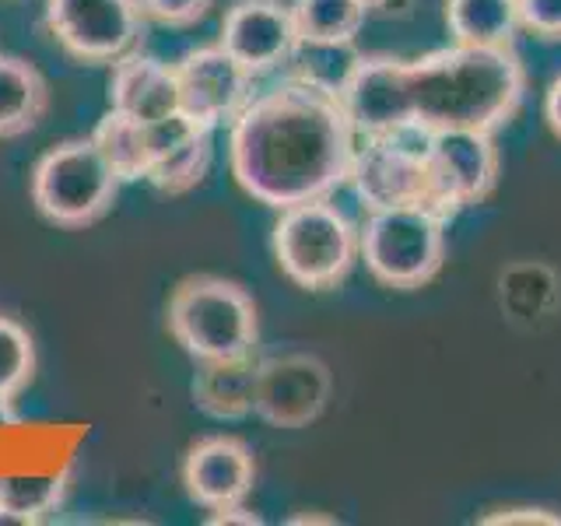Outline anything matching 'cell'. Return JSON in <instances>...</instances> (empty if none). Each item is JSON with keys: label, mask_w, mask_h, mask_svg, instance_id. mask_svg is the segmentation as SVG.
<instances>
[{"label": "cell", "mask_w": 561, "mask_h": 526, "mask_svg": "<svg viewBox=\"0 0 561 526\" xmlns=\"http://www.w3.org/2000/svg\"><path fill=\"white\" fill-rule=\"evenodd\" d=\"M256 386H260V355L197 362V373L190 382V397L197 411L210 421H242L256 411Z\"/></svg>", "instance_id": "obj_17"}, {"label": "cell", "mask_w": 561, "mask_h": 526, "mask_svg": "<svg viewBox=\"0 0 561 526\" xmlns=\"http://www.w3.org/2000/svg\"><path fill=\"white\" fill-rule=\"evenodd\" d=\"M291 18L302 43L344 46L358 39L368 8L362 0H291Z\"/></svg>", "instance_id": "obj_22"}, {"label": "cell", "mask_w": 561, "mask_h": 526, "mask_svg": "<svg viewBox=\"0 0 561 526\" xmlns=\"http://www.w3.org/2000/svg\"><path fill=\"white\" fill-rule=\"evenodd\" d=\"M403 95L414 134L502 130L526 99V70L516 46L449 43L403 60Z\"/></svg>", "instance_id": "obj_2"}, {"label": "cell", "mask_w": 561, "mask_h": 526, "mask_svg": "<svg viewBox=\"0 0 561 526\" xmlns=\"http://www.w3.org/2000/svg\"><path fill=\"white\" fill-rule=\"evenodd\" d=\"M119 186L123 180L105 162L92 137H70L53 145L39 155L28 175V197L35 210L64 232L99 225L113 210Z\"/></svg>", "instance_id": "obj_4"}, {"label": "cell", "mask_w": 561, "mask_h": 526, "mask_svg": "<svg viewBox=\"0 0 561 526\" xmlns=\"http://www.w3.org/2000/svg\"><path fill=\"white\" fill-rule=\"evenodd\" d=\"M148 22H158L165 28H190L210 11L215 0H140Z\"/></svg>", "instance_id": "obj_26"}, {"label": "cell", "mask_w": 561, "mask_h": 526, "mask_svg": "<svg viewBox=\"0 0 561 526\" xmlns=\"http://www.w3.org/2000/svg\"><path fill=\"white\" fill-rule=\"evenodd\" d=\"M362 53L355 49V43L344 46H316V43H298V53L288 64V75L306 78L312 84H323L330 92H341L344 78L351 75V67Z\"/></svg>", "instance_id": "obj_24"}, {"label": "cell", "mask_w": 561, "mask_h": 526, "mask_svg": "<svg viewBox=\"0 0 561 526\" xmlns=\"http://www.w3.org/2000/svg\"><path fill=\"white\" fill-rule=\"evenodd\" d=\"M358 134L341 95L285 75L228 127V165L245 197L271 210L327 201L347 186Z\"/></svg>", "instance_id": "obj_1"}, {"label": "cell", "mask_w": 561, "mask_h": 526, "mask_svg": "<svg viewBox=\"0 0 561 526\" xmlns=\"http://www.w3.org/2000/svg\"><path fill=\"white\" fill-rule=\"evenodd\" d=\"M110 110L127 113L140 123L165 119L180 110L175 64L145 53V46L119 57L110 70Z\"/></svg>", "instance_id": "obj_16"}, {"label": "cell", "mask_w": 561, "mask_h": 526, "mask_svg": "<svg viewBox=\"0 0 561 526\" xmlns=\"http://www.w3.org/2000/svg\"><path fill=\"white\" fill-rule=\"evenodd\" d=\"M92 140L105 155V162L116 169V175L123 183L148 180V169H151V130H148V123L110 110L99 119V127L92 130Z\"/></svg>", "instance_id": "obj_21"}, {"label": "cell", "mask_w": 561, "mask_h": 526, "mask_svg": "<svg viewBox=\"0 0 561 526\" xmlns=\"http://www.w3.org/2000/svg\"><path fill=\"white\" fill-rule=\"evenodd\" d=\"M432 165L449 207L460 215L467 207L484 204L499 190L502 180V155L495 134L488 130H438L425 134Z\"/></svg>", "instance_id": "obj_13"}, {"label": "cell", "mask_w": 561, "mask_h": 526, "mask_svg": "<svg viewBox=\"0 0 561 526\" xmlns=\"http://www.w3.org/2000/svg\"><path fill=\"white\" fill-rule=\"evenodd\" d=\"M70 470L60 473H0V526L46 523L67 502Z\"/></svg>", "instance_id": "obj_19"}, {"label": "cell", "mask_w": 561, "mask_h": 526, "mask_svg": "<svg viewBox=\"0 0 561 526\" xmlns=\"http://www.w3.org/2000/svg\"><path fill=\"white\" fill-rule=\"evenodd\" d=\"M337 95L358 137L411 134L400 57H386V53H368L365 57L362 53Z\"/></svg>", "instance_id": "obj_12"}, {"label": "cell", "mask_w": 561, "mask_h": 526, "mask_svg": "<svg viewBox=\"0 0 561 526\" xmlns=\"http://www.w3.org/2000/svg\"><path fill=\"white\" fill-rule=\"evenodd\" d=\"M288 523L298 526V523H337V519H333V516H312V513H309V516H291Z\"/></svg>", "instance_id": "obj_32"}, {"label": "cell", "mask_w": 561, "mask_h": 526, "mask_svg": "<svg viewBox=\"0 0 561 526\" xmlns=\"http://www.w3.org/2000/svg\"><path fill=\"white\" fill-rule=\"evenodd\" d=\"M151 130V169L148 183L165 197H183L197 190L215 162V127L175 110L165 119L148 123Z\"/></svg>", "instance_id": "obj_15"}, {"label": "cell", "mask_w": 561, "mask_h": 526, "mask_svg": "<svg viewBox=\"0 0 561 526\" xmlns=\"http://www.w3.org/2000/svg\"><path fill=\"white\" fill-rule=\"evenodd\" d=\"M519 28L543 43H561V0H516Z\"/></svg>", "instance_id": "obj_25"}, {"label": "cell", "mask_w": 561, "mask_h": 526, "mask_svg": "<svg viewBox=\"0 0 561 526\" xmlns=\"http://www.w3.org/2000/svg\"><path fill=\"white\" fill-rule=\"evenodd\" d=\"M49 113V81L39 67L14 53H0V140L32 134Z\"/></svg>", "instance_id": "obj_18"}, {"label": "cell", "mask_w": 561, "mask_h": 526, "mask_svg": "<svg viewBox=\"0 0 561 526\" xmlns=\"http://www.w3.org/2000/svg\"><path fill=\"white\" fill-rule=\"evenodd\" d=\"M218 43L253 78H267L291 64L302 39H298L291 4H280V0H236L221 18Z\"/></svg>", "instance_id": "obj_11"}, {"label": "cell", "mask_w": 561, "mask_h": 526, "mask_svg": "<svg viewBox=\"0 0 561 526\" xmlns=\"http://www.w3.org/2000/svg\"><path fill=\"white\" fill-rule=\"evenodd\" d=\"M263 516L253 513L250 505L239 502V505H228V508H218V513L207 516V526H260Z\"/></svg>", "instance_id": "obj_28"}, {"label": "cell", "mask_w": 561, "mask_h": 526, "mask_svg": "<svg viewBox=\"0 0 561 526\" xmlns=\"http://www.w3.org/2000/svg\"><path fill=\"white\" fill-rule=\"evenodd\" d=\"M172 341L197 362L250 355L260 344V312L250 288L221 274H190L165 306Z\"/></svg>", "instance_id": "obj_3"}, {"label": "cell", "mask_w": 561, "mask_h": 526, "mask_svg": "<svg viewBox=\"0 0 561 526\" xmlns=\"http://www.w3.org/2000/svg\"><path fill=\"white\" fill-rule=\"evenodd\" d=\"M35 341L22 320L0 312V400H18L35 379Z\"/></svg>", "instance_id": "obj_23"}, {"label": "cell", "mask_w": 561, "mask_h": 526, "mask_svg": "<svg viewBox=\"0 0 561 526\" xmlns=\"http://www.w3.org/2000/svg\"><path fill=\"white\" fill-rule=\"evenodd\" d=\"M256 484L253 449L239 435H204L183 456V488L193 505L218 513L250 499Z\"/></svg>", "instance_id": "obj_14"}, {"label": "cell", "mask_w": 561, "mask_h": 526, "mask_svg": "<svg viewBox=\"0 0 561 526\" xmlns=\"http://www.w3.org/2000/svg\"><path fill=\"white\" fill-rule=\"evenodd\" d=\"M347 186L355 190L365 210L382 207H428L446 221L456 218L449 207L425 134H393V137H358L355 162H351Z\"/></svg>", "instance_id": "obj_6"}, {"label": "cell", "mask_w": 561, "mask_h": 526, "mask_svg": "<svg viewBox=\"0 0 561 526\" xmlns=\"http://www.w3.org/2000/svg\"><path fill=\"white\" fill-rule=\"evenodd\" d=\"M362 4L368 8V14H386V18H403L411 14V4L414 0H362Z\"/></svg>", "instance_id": "obj_30"}, {"label": "cell", "mask_w": 561, "mask_h": 526, "mask_svg": "<svg viewBox=\"0 0 561 526\" xmlns=\"http://www.w3.org/2000/svg\"><path fill=\"white\" fill-rule=\"evenodd\" d=\"M481 523H561V513H551V508H530V505H523V508H499L495 516H481Z\"/></svg>", "instance_id": "obj_27"}, {"label": "cell", "mask_w": 561, "mask_h": 526, "mask_svg": "<svg viewBox=\"0 0 561 526\" xmlns=\"http://www.w3.org/2000/svg\"><path fill=\"white\" fill-rule=\"evenodd\" d=\"M333 393L330 365L312 351H280L260 358L256 418L271 428L298 432L309 428L327 411Z\"/></svg>", "instance_id": "obj_9"}, {"label": "cell", "mask_w": 561, "mask_h": 526, "mask_svg": "<svg viewBox=\"0 0 561 526\" xmlns=\"http://www.w3.org/2000/svg\"><path fill=\"white\" fill-rule=\"evenodd\" d=\"M446 25L453 43L463 46H516V0H446Z\"/></svg>", "instance_id": "obj_20"}, {"label": "cell", "mask_w": 561, "mask_h": 526, "mask_svg": "<svg viewBox=\"0 0 561 526\" xmlns=\"http://www.w3.org/2000/svg\"><path fill=\"white\" fill-rule=\"evenodd\" d=\"M271 245L280 274L306 291L337 288L362 253L358 225L330 197L277 210Z\"/></svg>", "instance_id": "obj_5"}, {"label": "cell", "mask_w": 561, "mask_h": 526, "mask_svg": "<svg viewBox=\"0 0 561 526\" xmlns=\"http://www.w3.org/2000/svg\"><path fill=\"white\" fill-rule=\"evenodd\" d=\"M46 28L70 60L113 67L145 46L148 14L140 0H46Z\"/></svg>", "instance_id": "obj_8"}, {"label": "cell", "mask_w": 561, "mask_h": 526, "mask_svg": "<svg viewBox=\"0 0 561 526\" xmlns=\"http://www.w3.org/2000/svg\"><path fill=\"white\" fill-rule=\"evenodd\" d=\"M543 119H548L551 134L561 140V78L548 84V95H543Z\"/></svg>", "instance_id": "obj_29"}, {"label": "cell", "mask_w": 561, "mask_h": 526, "mask_svg": "<svg viewBox=\"0 0 561 526\" xmlns=\"http://www.w3.org/2000/svg\"><path fill=\"white\" fill-rule=\"evenodd\" d=\"M180 110L207 127H232L256 95V78L221 43L197 46L175 60Z\"/></svg>", "instance_id": "obj_10"}, {"label": "cell", "mask_w": 561, "mask_h": 526, "mask_svg": "<svg viewBox=\"0 0 561 526\" xmlns=\"http://www.w3.org/2000/svg\"><path fill=\"white\" fill-rule=\"evenodd\" d=\"M446 218L428 207L368 210L358 228V245L368 274L379 285L414 291L438 277L446 263Z\"/></svg>", "instance_id": "obj_7"}, {"label": "cell", "mask_w": 561, "mask_h": 526, "mask_svg": "<svg viewBox=\"0 0 561 526\" xmlns=\"http://www.w3.org/2000/svg\"><path fill=\"white\" fill-rule=\"evenodd\" d=\"M18 421H22V414L14 411V400H0V428L18 425Z\"/></svg>", "instance_id": "obj_31"}]
</instances>
